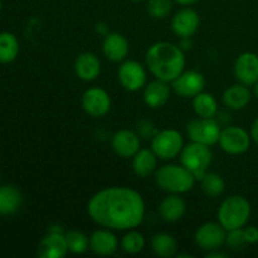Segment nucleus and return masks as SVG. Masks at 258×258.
Returning <instances> with one entry per match:
<instances>
[{
	"instance_id": "1a4fd4ad",
	"label": "nucleus",
	"mask_w": 258,
	"mask_h": 258,
	"mask_svg": "<svg viewBox=\"0 0 258 258\" xmlns=\"http://www.w3.org/2000/svg\"><path fill=\"white\" fill-rule=\"evenodd\" d=\"M117 77L120 85L128 92H136L146 86V71L141 63L136 60H123L118 67Z\"/></svg>"
},
{
	"instance_id": "6e6552de",
	"label": "nucleus",
	"mask_w": 258,
	"mask_h": 258,
	"mask_svg": "<svg viewBox=\"0 0 258 258\" xmlns=\"http://www.w3.org/2000/svg\"><path fill=\"white\" fill-rule=\"evenodd\" d=\"M251 134L239 126H227L222 128L218 144L224 153L229 155H241L251 146Z\"/></svg>"
},
{
	"instance_id": "72a5a7b5",
	"label": "nucleus",
	"mask_w": 258,
	"mask_h": 258,
	"mask_svg": "<svg viewBox=\"0 0 258 258\" xmlns=\"http://www.w3.org/2000/svg\"><path fill=\"white\" fill-rule=\"evenodd\" d=\"M243 232L247 244L258 243V228L256 226L246 227V228H243Z\"/></svg>"
},
{
	"instance_id": "4be33fe9",
	"label": "nucleus",
	"mask_w": 258,
	"mask_h": 258,
	"mask_svg": "<svg viewBox=\"0 0 258 258\" xmlns=\"http://www.w3.org/2000/svg\"><path fill=\"white\" fill-rule=\"evenodd\" d=\"M252 92L248 86L238 82L236 85H232L223 92V103L229 110L238 111L246 107L251 102Z\"/></svg>"
},
{
	"instance_id": "e433bc0d",
	"label": "nucleus",
	"mask_w": 258,
	"mask_h": 258,
	"mask_svg": "<svg viewBox=\"0 0 258 258\" xmlns=\"http://www.w3.org/2000/svg\"><path fill=\"white\" fill-rule=\"evenodd\" d=\"M191 44H193V43H191L190 38H180V40H179V44L178 45L181 48V49L184 50V52H185V50L190 49Z\"/></svg>"
},
{
	"instance_id": "20e7f679",
	"label": "nucleus",
	"mask_w": 258,
	"mask_h": 258,
	"mask_svg": "<svg viewBox=\"0 0 258 258\" xmlns=\"http://www.w3.org/2000/svg\"><path fill=\"white\" fill-rule=\"evenodd\" d=\"M251 204L244 197L234 194L224 199L217 212V218L226 231L243 228L251 217Z\"/></svg>"
},
{
	"instance_id": "393cba45",
	"label": "nucleus",
	"mask_w": 258,
	"mask_h": 258,
	"mask_svg": "<svg viewBox=\"0 0 258 258\" xmlns=\"http://www.w3.org/2000/svg\"><path fill=\"white\" fill-rule=\"evenodd\" d=\"M151 249L159 257L170 258L178 252V242L169 233H156L151 238Z\"/></svg>"
},
{
	"instance_id": "bb28decb",
	"label": "nucleus",
	"mask_w": 258,
	"mask_h": 258,
	"mask_svg": "<svg viewBox=\"0 0 258 258\" xmlns=\"http://www.w3.org/2000/svg\"><path fill=\"white\" fill-rule=\"evenodd\" d=\"M19 40L13 33H0V63L8 64L17 59L19 54Z\"/></svg>"
},
{
	"instance_id": "f704fd0d",
	"label": "nucleus",
	"mask_w": 258,
	"mask_h": 258,
	"mask_svg": "<svg viewBox=\"0 0 258 258\" xmlns=\"http://www.w3.org/2000/svg\"><path fill=\"white\" fill-rule=\"evenodd\" d=\"M95 30H96V33H97V34L102 35V37H106V35L110 33V28H108V24H107V23H105V22L97 23V24H96V27H95Z\"/></svg>"
},
{
	"instance_id": "423d86ee",
	"label": "nucleus",
	"mask_w": 258,
	"mask_h": 258,
	"mask_svg": "<svg viewBox=\"0 0 258 258\" xmlns=\"http://www.w3.org/2000/svg\"><path fill=\"white\" fill-rule=\"evenodd\" d=\"M184 148L183 135L175 128L158 131L151 139V149L161 160H171L180 155Z\"/></svg>"
},
{
	"instance_id": "7c9ffc66",
	"label": "nucleus",
	"mask_w": 258,
	"mask_h": 258,
	"mask_svg": "<svg viewBox=\"0 0 258 258\" xmlns=\"http://www.w3.org/2000/svg\"><path fill=\"white\" fill-rule=\"evenodd\" d=\"M174 0H148L146 10L154 19H164L170 14Z\"/></svg>"
},
{
	"instance_id": "9d476101",
	"label": "nucleus",
	"mask_w": 258,
	"mask_h": 258,
	"mask_svg": "<svg viewBox=\"0 0 258 258\" xmlns=\"http://www.w3.org/2000/svg\"><path fill=\"white\" fill-rule=\"evenodd\" d=\"M226 236L227 231L219 222L218 223L208 222V223L202 224L197 229L194 239L199 248L211 252L214 249H219L226 243Z\"/></svg>"
},
{
	"instance_id": "c85d7f7f",
	"label": "nucleus",
	"mask_w": 258,
	"mask_h": 258,
	"mask_svg": "<svg viewBox=\"0 0 258 258\" xmlns=\"http://www.w3.org/2000/svg\"><path fill=\"white\" fill-rule=\"evenodd\" d=\"M201 183L204 194L211 198H216V197L223 194L224 188H226L223 178L219 174L212 173V171H207L206 175L202 178Z\"/></svg>"
},
{
	"instance_id": "ea45409f",
	"label": "nucleus",
	"mask_w": 258,
	"mask_h": 258,
	"mask_svg": "<svg viewBox=\"0 0 258 258\" xmlns=\"http://www.w3.org/2000/svg\"><path fill=\"white\" fill-rule=\"evenodd\" d=\"M253 95L258 98V81L253 85Z\"/></svg>"
},
{
	"instance_id": "9b49d317",
	"label": "nucleus",
	"mask_w": 258,
	"mask_h": 258,
	"mask_svg": "<svg viewBox=\"0 0 258 258\" xmlns=\"http://www.w3.org/2000/svg\"><path fill=\"white\" fill-rule=\"evenodd\" d=\"M82 108L91 117H102L111 110V97L101 87H91L82 95Z\"/></svg>"
},
{
	"instance_id": "a878e982",
	"label": "nucleus",
	"mask_w": 258,
	"mask_h": 258,
	"mask_svg": "<svg viewBox=\"0 0 258 258\" xmlns=\"http://www.w3.org/2000/svg\"><path fill=\"white\" fill-rule=\"evenodd\" d=\"M193 110L199 117H216L218 113V102L212 93L203 91L193 97Z\"/></svg>"
},
{
	"instance_id": "f03ea898",
	"label": "nucleus",
	"mask_w": 258,
	"mask_h": 258,
	"mask_svg": "<svg viewBox=\"0 0 258 258\" xmlns=\"http://www.w3.org/2000/svg\"><path fill=\"white\" fill-rule=\"evenodd\" d=\"M146 66L155 78L171 83L184 72L185 54L178 44L158 42L146 52Z\"/></svg>"
},
{
	"instance_id": "4c0bfd02",
	"label": "nucleus",
	"mask_w": 258,
	"mask_h": 258,
	"mask_svg": "<svg viewBox=\"0 0 258 258\" xmlns=\"http://www.w3.org/2000/svg\"><path fill=\"white\" fill-rule=\"evenodd\" d=\"M208 258H214V257H218V258H226L227 253H223V252H219L218 249H214V251H211L208 254H207Z\"/></svg>"
},
{
	"instance_id": "dca6fc26",
	"label": "nucleus",
	"mask_w": 258,
	"mask_h": 258,
	"mask_svg": "<svg viewBox=\"0 0 258 258\" xmlns=\"http://www.w3.org/2000/svg\"><path fill=\"white\" fill-rule=\"evenodd\" d=\"M68 252L64 234L60 231H52L39 242L37 254L40 258H63Z\"/></svg>"
},
{
	"instance_id": "a211bd4d",
	"label": "nucleus",
	"mask_w": 258,
	"mask_h": 258,
	"mask_svg": "<svg viewBox=\"0 0 258 258\" xmlns=\"http://www.w3.org/2000/svg\"><path fill=\"white\" fill-rule=\"evenodd\" d=\"M171 87L169 82L156 78L144 87V102L150 108H160L170 100Z\"/></svg>"
},
{
	"instance_id": "cd10ccee",
	"label": "nucleus",
	"mask_w": 258,
	"mask_h": 258,
	"mask_svg": "<svg viewBox=\"0 0 258 258\" xmlns=\"http://www.w3.org/2000/svg\"><path fill=\"white\" fill-rule=\"evenodd\" d=\"M145 237L143 233L135 229H130L127 233L121 238L120 246L125 253L128 254H136L140 253L144 248H145Z\"/></svg>"
},
{
	"instance_id": "0eeeda50",
	"label": "nucleus",
	"mask_w": 258,
	"mask_h": 258,
	"mask_svg": "<svg viewBox=\"0 0 258 258\" xmlns=\"http://www.w3.org/2000/svg\"><path fill=\"white\" fill-rule=\"evenodd\" d=\"M221 131V125L218 121L214 120V117H199L191 120L186 125V134L190 141L207 146H212L218 143Z\"/></svg>"
},
{
	"instance_id": "6ab92c4d",
	"label": "nucleus",
	"mask_w": 258,
	"mask_h": 258,
	"mask_svg": "<svg viewBox=\"0 0 258 258\" xmlns=\"http://www.w3.org/2000/svg\"><path fill=\"white\" fill-rule=\"evenodd\" d=\"M118 248V239L110 229H97L90 236V249L98 256H111Z\"/></svg>"
},
{
	"instance_id": "58836bf2",
	"label": "nucleus",
	"mask_w": 258,
	"mask_h": 258,
	"mask_svg": "<svg viewBox=\"0 0 258 258\" xmlns=\"http://www.w3.org/2000/svg\"><path fill=\"white\" fill-rule=\"evenodd\" d=\"M175 3H178V4L183 5V7H188V5H193L196 4V3H198L199 0H174Z\"/></svg>"
},
{
	"instance_id": "c756f323",
	"label": "nucleus",
	"mask_w": 258,
	"mask_h": 258,
	"mask_svg": "<svg viewBox=\"0 0 258 258\" xmlns=\"http://www.w3.org/2000/svg\"><path fill=\"white\" fill-rule=\"evenodd\" d=\"M64 236L66 241H67L68 251L71 253L82 254L90 248V238L83 232L72 229V231H68L67 233H64Z\"/></svg>"
},
{
	"instance_id": "aec40b11",
	"label": "nucleus",
	"mask_w": 258,
	"mask_h": 258,
	"mask_svg": "<svg viewBox=\"0 0 258 258\" xmlns=\"http://www.w3.org/2000/svg\"><path fill=\"white\" fill-rule=\"evenodd\" d=\"M75 72L80 80L85 82H92L100 76L101 62L96 54L91 52H83L76 58Z\"/></svg>"
},
{
	"instance_id": "2f4dec72",
	"label": "nucleus",
	"mask_w": 258,
	"mask_h": 258,
	"mask_svg": "<svg viewBox=\"0 0 258 258\" xmlns=\"http://www.w3.org/2000/svg\"><path fill=\"white\" fill-rule=\"evenodd\" d=\"M224 244H226L228 248L233 249V251L243 248V247L247 244L246 238H244L243 228H237V229H232V231H227L226 243Z\"/></svg>"
},
{
	"instance_id": "a19ab883",
	"label": "nucleus",
	"mask_w": 258,
	"mask_h": 258,
	"mask_svg": "<svg viewBox=\"0 0 258 258\" xmlns=\"http://www.w3.org/2000/svg\"><path fill=\"white\" fill-rule=\"evenodd\" d=\"M3 9V0H0V12H2Z\"/></svg>"
},
{
	"instance_id": "5701e85b",
	"label": "nucleus",
	"mask_w": 258,
	"mask_h": 258,
	"mask_svg": "<svg viewBox=\"0 0 258 258\" xmlns=\"http://www.w3.org/2000/svg\"><path fill=\"white\" fill-rule=\"evenodd\" d=\"M158 159L153 149H140L133 158L134 173L140 178L151 175L158 168Z\"/></svg>"
},
{
	"instance_id": "37998d69",
	"label": "nucleus",
	"mask_w": 258,
	"mask_h": 258,
	"mask_svg": "<svg viewBox=\"0 0 258 258\" xmlns=\"http://www.w3.org/2000/svg\"><path fill=\"white\" fill-rule=\"evenodd\" d=\"M0 185H2V175H0Z\"/></svg>"
},
{
	"instance_id": "f8f14e48",
	"label": "nucleus",
	"mask_w": 258,
	"mask_h": 258,
	"mask_svg": "<svg viewBox=\"0 0 258 258\" xmlns=\"http://www.w3.org/2000/svg\"><path fill=\"white\" fill-rule=\"evenodd\" d=\"M206 87V77L198 71H184L171 82V90L183 98H193L203 92Z\"/></svg>"
},
{
	"instance_id": "c9c22d12",
	"label": "nucleus",
	"mask_w": 258,
	"mask_h": 258,
	"mask_svg": "<svg viewBox=\"0 0 258 258\" xmlns=\"http://www.w3.org/2000/svg\"><path fill=\"white\" fill-rule=\"evenodd\" d=\"M251 138L252 140L254 141V143L257 144L258 145V117L256 118V120L252 122V126H251Z\"/></svg>"
},
{
	"instance_id": "4468645a",
	"label": "nucleus",
	"mask_w": 258,
	"mask_h": 258,
	"mask_svg": "<svg viewBox=\"0 0 258 258\" xmlns=\"http://www.w3.org/2000/svg\"><path fill=\"white\" fill-rule=\"evenodd\" d=\"M234 76L237 81L246 86H253L258 81V55L253 52H244L234 62Z\"/></svg>"
},
{
	"instance_id": "f257e3e1",
	"label": "nucleus",
	"mask_w": 258,
	"mask_h": 258,
	"mask_svg": "<svg viewBox=\"0 0 258 258\" xmlns=\"http://www.w3.org/2000/svg\"><path fill=\"white\" fill-rule=\"evenodd\" d=\"M90 218L98 226L113 231H130L143 223L145 202L135 189L111 186L97 191L87 204Z\"/></svg>"
},
{
	"instance_id": "2eb2a0df",
	"label": "nucleus",
	"mask_w": 258,
	"mask_h": 258,
	"mask_svg": "<svg viewBox=\"0 0 258 258\" xmlns=\"http://www.w3.org/2000/svg\"><path fill=\"white\" fill-rule=\"evenodd\" d=\"M111 146L116 155L125 159L134 158V155L140 150V136L135 131L122 128L112 136Z\"/></svg>"
},
{
	"instance_id": "79ce46f5",
	"label": "nucleus",
	"mask_w": 258,
	"mask_h": 258,
	"mask_svg": "<svg viewBox=\"0 0 258 258\" xmlns=\"http://www.w3.org/2000/svg\"><path fill=\"white\" fill-rule=\"evenodd\" d=\"M131 2H135V3H139V2H144V0H131Z\"/></svg>"
},
{
	"instance_id": "412c9836",
	"label": "nucleus",
	"mask_w": 258,
	"mask_h": 258,
	"mask_svg": "<svg viewBox=\"0 0 258 258\" xmlns=\"http://www.w3.org/2000/svg\"><path fill=\"white\" fill-rule=\"evenodd\" d=\"M186 211V203L180 194H169L159 204V214L168 223L180 221Z\"/></svg>"
},
{
	"instance_id": "b1692460",
	"label": "nucleus",
	"mask_w": 258,
	"mask_h": 258,
	"mask_svg": "<svg viewBox=\"0 0 258 258\" xmlns=\"http://www.w3.org/2000/svg\"><path fill=\"white\" fill-rule=\"evenodd\" d=\"M23 196L19 189L10 184L0 185V216H10L22 207Z\"/></svg>"
},
{
	"instance_id": "f3484780",
	"label": "nucleus",
	"mask_w": 258,
	"mask_h": 258,
	"mask_svg": "<svg viewBox=\"0 0 258 258\" xmlns=\"http://www.w3.org/2000/svg\"><path fill=\"white\" fill-rule=\"evenodd\" d=\"M102 52L108 60L113 63H120L127 58L130 44L122 34L117 32H110L103 38Z\"/></svg>"
},
{
	"instance_id": "473e14b6",
	"label": "nucleus",
	"mask_w": 258,
	"mask_h": 258,
	"mask_svg": "<svg viewBox=\"0 0 258 258\" xmlns=\"http://www.w3.org/2000/svg\"><path fill=\"white\" fill-rule=\"evenodd\" d=\"M138 131H139L138 133L139 136H144V138H151V139H153V136L158 133V130L154 128L153 123L149 122V121H141V122L139 123Z\"/></svg>"
},
{
	"instance_id": "ddd939ff",
	"label": "nucleus",
	"mask_w": 258,
	"mask_h": 258,
	"mask_svg": "<svg viewBox=\"0 0 258 258\" xmlns=\"http://www.w3.org/2000/svg\"><path fill=\"white\" fill-rule=\"evenodd\" d=\"M201 24L199 14L191 8L179 10L171 19V30L179 38H190L198 30Z\"/></svg>"
},
{
	"instance_id": "7ed1b4c3",
	"label": "nucleus",
	"mask_w": 258,
	"mask_h": 258,
	"mask_svg": "<svg viewBox=\"0 0 258 258\" xmlns=\"http://www.w3.org/2000/svg\"><path fill=\"white\" fill-rule=\"evenodd\" d=\"M196 181L193 174L181 164H166L155 171L156 185L170 194L188 193L194 188Z\"/></svg>"
},
{
	"instance_id": "39448f33",
	"label": "nucleus",
	"mask_w": 258,
	"mask_h": 258,
	"mask_svg": "<svg viewBox=\"0 0 258 258\" xmlns=\"http://www.w3.org/2000/svg\"><path fill=\"white\" fill-rule=\"evenodd\" d=\"M211 146L203 145V144L194 143L185 145L180 153V164L185 166L189 171L194 175L197 181H201L202 178L206 175L208 168L212 164Z\"/></svg>"
}]
</instances>
